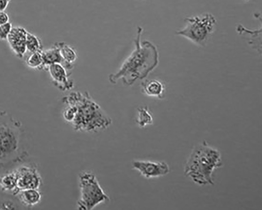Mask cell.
I'll return each instance as SVG.
<instances>
[{"label": "cell", "mask_w": 262, "mask_h": 210, "mask_svg": "<svg viewBox=\"0 0 262 210\" xmlns=\"http://www.w3.org/2000/svg\"><path fill=\"white\" fill-rule=\"evenodd\" d=\"M62 101L67 106L63 117L76 131L96 133L107 129L113 123L89 93L73 92L63 97Z\"/></svg>", "instance_id": "cell-1"}, {"label": "cell", "mask_w": 262, "mask_h": 210, "mask_svg": "<svg viewBox=\"0 0 262 210\" xmlns=\"http://www.w3.org/2000/svg\"><path fill=\"white\" fill-rule=\"evenodd\" d=\"M143 29L139 27L134 41L135 49L125 60L119 70L108 76V80L116 84L122 79L124 85L133 86L138 79L146 78L159 64L157 47L148 40L141 41Z\"/></svg>", "instance_id": "cell-2"}, {"label": "cell", "mask_w": 262, "mask_h": 210, "mask_svg": "<svg viewBox=\"0 0 262 210\" xmlns=\"http://www.w3.org/2000/svg\"><path fill=\"white\" fill-rule=\"evenodd\" d=\"M223 164L220 152L204 141L194 147L185 166L184 173L196 184L213 185V173Z\"/></svg>", "instance_id": "cell-3"}, {"label": "cell", "mask_w": 262, "mask_h": 210, "mask_svg": "<svg viewBox=\"0 0 262 210\" xmlns=\"http://www.w3.org/2000/svg\"><path fill=\"white\" fill-rule=\"evenodd\" d=\"M185 24L176 34L186 38L196 46L205 47L215 31L217 22L213 14L206 13L186 18Z\"/></svg>", "instance_id": "cell-4"}, {"label": "cell", "mask_w": 262, "mask_h": 210, "mask_svg": "<svg viewBox=\"0 0 262 210\" xmlns=\"http://www.w3.org/2000/svg\"><path fill=\"white\" fill-rule=\"evenodd\" d=\"M79 184L80 197L77 203L79 209L91 210L110 200L94 174L89 172L81 173Z\"/></svg>", "instance_id": "cell-5"}, {"label": "cell", "mask_w": 262, "mask_h": 210, "mask_svg": "<svg viewBox=\"0 0 262 210\" xmlns=\"http://www.w3.org/2000/svg\"><path fill=\"white\" fill-rule=\"evenodd\" d=\"M133 167L146 179L163 177L170 172L169 166L165 161L135 160L133 162Z\"/></svg>", "instance_id": "cell-6"}, {"label": "cell", "mask_w": 262, "mask_h": 210, "mask_svg": "<svg viewBox=\"0 0 262 210\" xmlns=\"http://www.w3.org/2000/svg\"><path fill=\"white\" fill-rule=\"evenodd\" d=\"M49 71L54 86L62 92L71 91L74 88V82L70 78L71 73L62 65L56 63L50 66Z\"/></svg>", "instance_id": "cell-7"}, {"label": "cell", "mask_w": 262, "mask_h": 210, "mask_svg": "<svg viewBox=\"0 0 262 210\" xmlns=\"http://www.w3.org/2000/svg\"><path fill=\"white\" fill-rule=\"evenodd\" d=\"M28 31L23 27H13L7 40L15 55L23 58L27 51L26 41Z\"/></svg>", "instance_id": "cell-8"}, {"label": "cell", "mask_w": 262, "mask_h": 210, "mask_svg": "<svg viewBox=\"0 0 262 210\" xmlns=\"http://www.w3.org/2000/svg\"><path fill=\"white\" fill-rule=\"evenodd\" d=\"M17 187L19 191L38 189L41 184V178L35 170L30 167L21 168L16 173Z\"/></svg>", "instance_id": "cell-9"}, {"label": "cell", "mask_w": 262, "mask_h": 210, "mask_svg": "<svg viewBox=\"0 0 262 210\" xmlns=\"http://www.w3.org/2000/svg\"><path fill=\"white\" fill-rule=\"evenodd\" d=\"M18 139L14 131L7 126L0 128V157H5L16 151Z\"/></svg>", "instance_id": "cell-10"}, {"label": "cell", "mask_w": 262, "mask_h": 210, "mask_svg": "<svg viewBox=\"0 0 262 210\" xmlns=\"http://www.w3.org/2000/svg\"><path fill=\"white\" fill-rule=\"evenodd\" d=\"M142 92L150 97L162 99L165 97V84L157 79H146L141 83Z\"/></svg>", "instance_id": "cell-11"}, {"label": "cell", "mask_w": 262, "mask_h": 210, "mask_svg": "<svg viewBox=\"0 0 262 210\" xmlns=\"http://www.w3.org/2000/svg\"><path fill=\"white\" fill-rule=\"evenodd\" d=\"M41 54L43 59V70H47L50 66L56 64V63L62 65L67 69V66H66L65 62L61 56L59 49L56 44L50 49L45 51L42 50Z\"/></svg>", "instance_id": "cell-12"}, {"label": "cell", "mask_w": 262, "mask_h": 210, "mask_svg": "<svg viewBox=\"0 0 262 210\" xmlns=\"http://www.w3.org/2000/svg\"><path fill=\"white\" fill-rule=\"evenodd\" d=\"M61 56L67 66L69 71H72L74 68V64L77 59L78 55L76 50L70 45L65 42H58L56 43Z\"/></svg>", "instance_id": "cell-13"}, {"label": "cell", "mask_w": 262, "mask_h": 210, "mask_svg": "<svg viewBox=\"0 0 262 210\" xmlns=\"http://www.w3.org/2000/svg\"><path fill=\"white\" fill-rule=\"evenodd\" d=\"M237 32L240 35H248L249 36V44L252 47L261 53V41L255 39V37H261V29L255 31H250L242 25H238L236 28Z\"/></svg>", "instance_id": "cell-14"}, {"label": "cell", "mask_w": 262, "mask_h": 210, "mask_svg": "<svg viewBox=\"0 0 262 210\" xmlns=\"http://www.w3.org/2000/svg\"><path fill=\"white\" fill-rule=\"evenodd\" d=\"M20 198L26 205L34 206L40 201L41 196L38 189L31 188L21 191Z\"/></svg>", "instance_id": "cell-15"}, {"label": "cell", "mask_w": 262, "mask_h": 210, "mask_svg": "<svg viewBox=\"0 0 262 210\" xmlns=\"http://www.w3.org/2000/svg\"><path fill=\"white\" fill-rule=\"evenodd\" d=\"M136 122L141 128L154 123V118L148 107H141L138 109Z\"/></svg>", "instance_id": "cell-16"}, {"label": "cell", "mask_w": 262, "mask_h": 210, "mask_svg": "<svg viewBox=\"0 0 262 210\" xmlns=\"http://www.w3.org/2000/svg\"><path fill=\"white\" fill-rule=\"evenodd\" d=\"M0 186L5 191L15 192L18 190L16 173L5 175L0 179Z\"/></svg>", "instance_id": "cell-17"}, {"label": "cell", "mask_w": 262, "mask_h": 210, "mask_svg": "<svg viewBox=\"0 0 262 210\" xmlns=\"http://www.w3.org/2000/svg\"><path fill=\"white\" fill-rule=\"evenodd\" d=\"M26 46L27 51L33 53L42 51V46L40 39L35 35L28 32Z\"/></svg>", "instance_id": "cell-18"}, {"label": "cell", "mask_w": 262, "mask_h": 210, "mask_svg": "<svg viewBox=\"0 0 262 210\" xmlns=\"http://www.w3.org/2000/svg\"><path fill=\"white\" fill-rule=\"evenodd\" d=\"M42 52V51H41ZM41 52L31 53L26 60L27 66L33 69L43 70Z\"/></svg>", "instance_id": "cell-19"}, {"label": "cell", "mask_w": 262, "mask_h": 210, "mask_svg": "<svg viewBox=\"0 0 262 210\" xmlns=\"http://www.w3.org/2000/svg\"><path fill=\"white\" fill-rule=\"evenodd\" d=\"M12 28V25L10 23L0 26V39L7 40Z\"/></svg>", "instance_id": "cell-20"}, {"label": "cell", "mask_w": 262, "mask_h": 210, "mask_svg": "<svg viewBox=\"0 0 262 210\" xmlns=\"http://www.w3.org/2000/svg\"><path fill=\"white\" fill-rule=\"evenodd\" d=\"M9 16L5 11L0 12V26L9 23Z\"/></svg>", "instance_id": "cell-21"}, {"label": "cell", "mask_w": 262, "mask_h": 210, "mask_svg": "<svg viewBox=\"0 0 262 210\" xmlns=\"http://www.w3.org/2000/svg\"><path fill=\"white\" fill-rule=\"evenodd\" d=\"M11 0H0V12L5 11Z\"/></svg>", "instance_id": "cell-22"}, {"label": "cell", "mask_w": 262, "mask_h": 210, "mask_svg": "<svg viewBox=\"0 0 262 210\" xmlns=\"http://www.w3.org/2000/svg\"><path fill=\"white\" fill-rule=\"evenodd\" d=\"M246 1L248 2V1H249V0H246Z\"/></svg>", "instance_id": "cell-23"}]
</instances>
